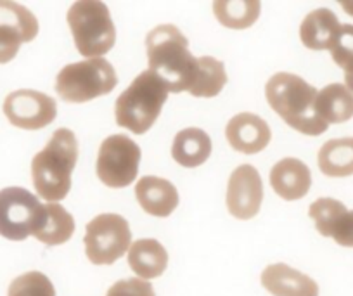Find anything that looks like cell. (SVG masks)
I'll return each instance as SVG.
<instances>
[{
    "mask_svg": "<svg viewBox=\"0 0 353 296\" xmlns=\"http://www.w3.org/2000/svg\"><path fill=\"white\" fill-rule=\"evenodd\" d=\"M83 244L90 264L113 265L130 250V226L118 213H101L87 224Z\"/></svg>",
    "mask_w": 353,
    "mask_h": 296,
    "instance_id": "7",
    "label": "cell"
},
{
    "mask_svg": "<svg viewBox=\"0 0 353 296\" xmlns=\"http://www.w3.org/2000/svg\"><path fill=\"white\" fill-rule=\"evenodd\" d=\"M168 94L166 85L152 71H142L117 99V124L130 130L132 134H145L158 120Z\"/></svg>",
    "mask_w": 353,
    "mask_h": 296,
    "instance_id": "4",
    "label": "cell"
},
{
    "mask_svg": "<svg viewBox=\"0 0 353 296\" xmlns=\"http://www.w3.org/2000/svg\"><path fill=\"white\" fill-rule=\"evenodd\" d=\"M319 168L332 179L353 175V137L331 139L319 151Z\"/></svg>",
    "mask_w": 353,
    "mask_h": 296,
    "instance_id": "21",
    "label": "cell"
},
{
    "mask_svg": "<svg viewBox=\"0 0 353 296\" xmlns=\"http://www.w3.org/2000/svg\"><path fill=\"white\" fill-rule=\"evenodd\" d=\"M118 83L113 64L104 57L68 64L57 73L56 92L66 103H87L111 94Z\"/></svg>",
    "mask_w": 353,
    "mask_h": 296,
    "instance_id": "6",
    "label": "cell"
},
{
    "mask_svg": "<svg viewBox=\"0 0 353 296\" xmlns=\"http://www.w3.org/2000/svg\"><path fill=\"white\" fill-rule=\"evenodd\" d=\"M74 47L87 59L103 57L117 42V28L108 6L101 0H78L68 11Z\"/></svg>",
    "mask_w": 353,
    "mask_h": 296,
    "instance_id": "5",
    "label": "cell"
},
{
    "mask_svg": "<svg viewBox=\"0 0 353 296\" xmlns=\"http://www.w3.org/2000/svg\"><path fill=\"white\" fill-rule=\"evenodd\" d=\"M128 265L139 279L151 281L168 267V253L156 239H139L128 250Z\"/></svg>",
    "mask_w": 353,
    "mask_h": 296,
    "instance_id": "17",
    "label": "cell"
},
{
    "mask_svg": "<svg viewBox=\"0 0 353 296\" xmlns=\"http://www.w3.org/2000/svg\"><path fill=\"white\" fill-rule=\"evenodd\" d=\"M263 201V184L253 165H241L232 172L227 186V210L237 220L258 215Z\"/></svg>",
    "mask_w": 353,
    "mask_h": 296,
    "instance_id": "11",
    "label": "cell"
},
{
    "mask_svg": "<svg viewBox=\"0 0 353 296\" xmlns=\"http://www.w3.org/2000/svg\"><path fill=\"white\" fill-rule=\"evenodd\" d=\"M0 26L21 33L25 43L33 42L39 35V19L35 14L25 6L11 0H0Z\"/></svg>",
    "mask_w": 353,
    "mask_h": 296,
    "instance_id": "24",
    "label": "cell"
},
{
    "mask_svg": "<svg viewBox=\"0 0 353 296\" xmlns=\"http://www.w3.org/2000/svg\"><path fill=\"white\" fill-rule=\"evenodd\" d=\"M149 71L156 75L168 92H189L198 71V57L189 50V40L173 25H159L145 37Z\"/></svg>",
    "mask_w": 353,
    "mask_h": 296,
    "instance_id": "1",
    "label": "cell"
},
{
    "mask_svg": "<svg viewBox=\"0 0 353 296\" xmlns=\"http://www.w3.org/2000/svg\"><path fill=\"white\" fill-rule=\"evenodd\" d=\"M212 155V139L201 128H184L173 139L172 158L181 166L194 168Z\"/></svg>",
    "mask_w": 353,
    "mask_h": 296,
    "instance_id": "18",
    "label": "cell"
},
{
    "mask_svg": "<svg viewBox=\"0 0 353 296\" xmlns=\"http://www.w3.org/2000/svg\"><path fill=\"white\" fill-rule=\"evenodd\" d=\"M106 296H156V293L149 281H144V279L139 277H130L114 282L108 289Z\"/></svg>",
    "mask_w": 353,
    "mask_h": 296,
    "instance_id": "28",
    "label": "cell"
},
{
    "mask_svg": "<svg viewBox=\"0 0 353 296\" xmlns=\"http://www.w3.org/2000/svg\"><path fill=\"white\" fill-rule=\"evenodd\" d=\"M43 208H46L43 219L33 237L47 246H59L68 243L74 234L73 215L59 203H47Z\"/></svg>",
    "mask_w": 353,
    "mask_h": 296,
    "instance_id": "19",
    "label": "cell"
},
{
    "mask_svg": "<svg viewBox=\"0 0 353 296\" xmlns=\"http://www.w3.org/2000/svg\"><path fill=\"white\" fill-rule=\"evenodd\" d=\"M78 161L77 135L70 128L52 134L46 148L32 161V177L37 194L47 203H57L70 194L71 173Z\"/></svg>",
    "mask_w": 353,
    "mask_h": 296,
    "instance_id": "3",
    "label": "cell"
},
{
    "mask_svg": "<svg viewBox=\"0 0 353 296\" xmlns=\"http://www.w3.org/2000/svg\"><path fill=\"white\" fill-rule=\"evenodd\" d=\"M339 6L343 8V11L348 12L350 16H353V2H352V0H350V2H339Z\"/></svg>",
    "mask_w": 353,
    "mask_h": 296,
    "instance_id": "32",
    "label": "cell"
},
{
    "mask_svg": "<svg viewBox=\"0 0 353 296\" xmlns=\"http://www.w3.org/2000/svg\"><path fill=\"white\" fill-rule=\"evenodd\" d=\"M213 12L225 28L246 30L260 18L261 4L258 0H215Z\"/></svg>",
    "mask_w": 353,
    "mask_h": 296,
    "instance_id": "22",
    "label": "cell"
},
{
    "mask_svg": "<svg viewBox=\"0 0 353 296\" xmlns=\"http://www.w3.org/2000/svg\"><path fill=\"white\" fill-rule=\"evenodd\" d=\"M225 137L237 152L256 155L270 144L272 130L269 124L258 115L239 113L227 124Z\"/></svg>",
    "mask_w": 353,
    "mask_h": 296,
    "instance_id": "12",
    "label": "cell"
},
{
    "mask_svg": "<svg viewBox=\"0 0 353 296\" xmlns=\"http://www.w3.org/2000/svg\"><path fill=\"white\" fill-rule=\"evenodd\" d=\"M39 197L23 187L0 190V236L11 241H25L33 236L43 219Z\"/></svg>",
    "mask_w": 353,
    "mask_h": 296,
    "instance_id": "8",
    "label": "cell"
},
{
    "mask_svg": "<svg viewBox=\"0 0 353 296\" xmlns=\"http://www.w3.org/2000/svg\"><path fill=\"white\" fill-rule=\"evenodd\" d=\"M4 115L14 127L23 130H40L56 120L57 104L43 92L21 88L6 97Z\"/></svg>",
    "mask_w": 353,
    "mask_h": 296,
    "instance_id": "10",
    "label": "cell"
},
{
    "mask_svg": "<svg viewBox=\"0 0 353 296\" xmlns=\"http://www.w3.org/2000/svg\"><path fill=\"white\" fill-rule=\"evenodd\" d=\"M345 87L353 94V68L345 70Z\"/></svg>",
    "mask_w": 353,
    "mask_h": 296,
    "instance_id": "31",
    "label": "cell"
},
{
    "mask_svg": "<svg viewBox=\"0 0 353 296\" xmlns=\"http://www.w3.org/2000/svg\"><path fill=\"white\" fill-rule=\"evenodd\" d=\"M8 296H56V289L46 274L32 270L11 282Z\"/></svg>",
    "mask_w": 353,
    "mask_h": 296,
    "instance_id": "26",
    "label": "cell"
},
{
    "mask_svg": "<svg viewBox=\"0 0 353 296\" xmlns=\"http://www.w3.org/2000/svg\"><path fill=\"white\" fill-rule=\"evenodd\" d=\"M315 110L325 124H345L353 118V94L343 83H329L317 94Z\"/></svg>",
    "mask_w": 353,
    "mask_h": 296,
    "instance_id": "20",
    "label": "cell"
},
{
    "mask_svg": "<svg viewBox=\"0 0 353 296\" xmlns=\"http://www.w3.org/2000/svg\"><path fill=\"white\" fill-rule=\"evenodd\" d=\"M135 197L145 213L158 219L170 217L179 206V193L170 180L161 177H142L135 184Z\"/></svg>",
    "mask_w": 353,
    "mask_h": 296,
    "instance_id": "14",
    "label": "cell"
},
{
    "mask_svg": "<svg viewBox=\"0 0 353 296\" xmlns=\"http://www.w3.org/2000/svg\"><path fill=\"white\" fill-rule=\"evenodd\" d=\"M345 212L346 206L341 201H338V199H332V197H319L317 201H314L310 205L308 215L314 220L315 229L319 230V234L324 237H329L332 226L338 222V219Z\"/></svg>",
    "mask_w": 353,
    "mask_h": 296,
    "instance_id": "25",
    "label": "cell"
},
{
    "mask_svg": "<svg viewBox=\"0 0 353 296\" xmlns=\"http://www.w3.org/2000/svg\"><path fill=\"white\" fill-rule=\"evenodd\" d=\"M260 282L272 296H319L317 282L288 264L267 265Z\"/></svg>",
    "mask_w": 353,
    "mask_h": 296,
    "instance_id": "13",
    "label": "cell"
},
{
    "mask_svg": "<svg viewBox=\"0 0 353 296\" xmlns=\"http://www.w3.org/2000/svg\"><path fill=\"white\" fill-rule=\"evenodd\" d=\"M341 23L329 9H315L308 12L300 26V39L307 49L329 50L338 37Z\"/></svg>",
    "mask_w": 353,
    "mask_h": 296,
    "instance_id": "16",
    "label": "cell"
},
{
    "mask_svg": "<svg viewBox=\"0 0 353 296\" xmlns=\"http://www.w3.org/2000/svg\"><path fill=\"white\" fill-rule=\"evenodd\" d=\"M141 148L127 135H110L104 139L97 155L96 172L101 182L111 189L128 187L139 173Z\"/></svg>",
    "mask_w": 353,
    "mask_h": 296,
    "instance_id": "9",
    "label": "cell"
},
{
    "mask_svg": "<svg viewBox=\"0 0 353 296\" xmlns=\"http://www.w3.org/2000/svg\"><path fill=\"white\" fill-rule=\"evenodd\" d=\"M227 83V71L222 61L212 56L198 57V71L189 94L194 97H215Z\"/></svg>",
    "mask_w": 353,
    "mask_h": 296,
    "instance_id": "23",
    "label": "cell"
},
{
    "mask_svg": "<svg viewBox=\"0 0 353 296\" xmlns=\"http://www.w3.org/2000/svg\"><path fill=\"white\" fill-rule=\"evenodd\" d=\"M317 94V88L312 87L307 80L286 71L270 77L265 85V97L269 106L291 128L312 137L322 135L329 127L315 110Z\"/></svg>",
    "mask_w": 353,
    "mask_h": 296,
    "instance_id": "2",
    "label": "cell"
},
{
    "mask_svg": "<svg viewBox=\"0 0 353 296\" xmlns=\"http://www.w3.org/2000/svg\"><path fill=\"white\" fill-rule=\"evenodd\" d=\"M21 43H25L21 33L12 28L0 26V64H6L14 59L18 56Z\"/></svg>",
    "mask_w": 353,
    "mask_h": 296,
    "instance_id": "29",
    "label": "cell"
},
{
    "mask_svg": "<svg viewBox=\"0 0 353 296\" xmlns=\"http://www.w3.org/2000/svg\"><path fill=\"white\" fill-rule=\"evenodd\" d=\"M329 237L343 248H353V210H346L332 226Z\"/></svg>",
    "mask_w": 353,
    "mask_h": 296,
    "instance_id": "30",
    "label": "cell"
},
{
    "mask_svg": "<svg viewBox=\"0 0 353 296\" xmlns=\"http://www.w3.org/2000/svg\"><path fill=\"white\" fill-rule=\"evenodd\" d=\"M270 186L286 201H296L308 194L312 172L301 159L284 158L270 170Z\"/></svg>",
    "mask_w": 353,
    "mask_h": 296,
    "instance_id": "15",
    "label": "cell"
},
{
    "mask_svg": "<svg viewBox=\"0 0 353 296\" xmlns=\"http://www.w3.org/2000/svg\"><path fill=\"white\" fill-rule=\"evenodd\" d=\"M332 61L343 71L353 68V25H341L331 49Z\"/></svg>",
    "mask_w": 353,
    "mask_h": 296,
    "instance_id": "27",
    "label": "cell"
}]
</instances>
